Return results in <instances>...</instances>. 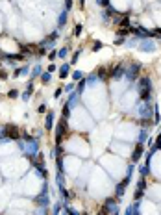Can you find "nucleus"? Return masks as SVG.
Returning <instances> with one entry per match:
<instances>
[{
    "label": "nucleus",
    "mask_w": 161,
    "mask_h": 215,
    "mask_svg": "<svg viewBox=\"0 0 161 215\" xmlns=\"http://www.w3.org/2000/svg\"><path fill=\"white\" fill-rule=\"evenodd\" d=\"M102 215H119V198L109 197L104 200L102 206Z\"/></svg>",
    "instance_id": "f257e3e1"
},
{
    "label": "nucleus",
    "mask_w": 161,
    "mask_h": 215,
    "mask_svg": "<svg viewBox=\"0 0 161 215\" xmlns=\"http://www.w3.org/2000/svg\"><path fill=\"white\" fill-rule=\"evenodd\" d=\"M4 126H6V137H7V141H19V139L22 137L19 126H15V124H4Z\"/></svg>",
    "instance_id": "f03ea898"
},
{
    "label": "nucleus",
    "mask_w": 161,
    "mask_h": 215,
    "mask_svg": "<svg viewBox=\"0 0 161 215\" xmlns=\"http://www.w3.org/2000/svg\"><path fill=\"white\" fill-rule=\"evenodd\" d=\"M35 202H37L39 206H43V208L48 206V186H46V184L43 186V191H41V195L35 198Z\"/></svg>",
    "instance_id": "7ed1b4c3"
},
{
    "label": "nucleus",
    "mask_w": 161,
    "mask_h": 215,
    "mask_svg": "<svg viewBox=\"0 0 161 215\" xmlns=\"http://www.w3.org/2000/svg\"><path fill=\"white\" fill-rule=\"evenodd\" d=\"M28 72H30V67H28V65H24V67H21V69H15V71H13V78L26 76Z\"/></svg>",
    "instance_id": "20e7f679"
},
{
    "label": "nucleus",
    "mask_w": 161,
    "mask_h": 215,
    "mask_svg": "<svg viewBox=\"0 0 161 215\" xmlns=\"http://www.w3.org/2000/svg\"><path fill=\"white\" fill-rule=\"evenodd\" d=\"M141 156H143V143H137L135 152H133V156H132V161H137Z\"/></svg>",
    "instance_id": "39448f33"
},
{
    "label": "nucleus",
    "mask_w": 161,
    "mask_h": 215,
    "mask_svg": "<svg viewBox=\"0 0 161 215\" xmlns=\"http://www.w3.org/2000/svg\"><path fill=\"white\" fill-rule=\"evenodd\" d=\"M52 124H54V113L48 111L46 113V123H45V128L46 130H52Z\"/></svg>",
    "instance_id": "423d86ee"
},
{
    "label": "nucleus",
    "mask_w": 161,
    "mask_h": 215,
    "mask_svg": "<svg viewBox=\"0 0 161 215\" xmlns=\"http://www.w3.org/2000/svg\"><path fill=\"white\" fill-rule=\"evenodd\" d=\"M69 71H70V65L69 63H63L59 67V78H67V76H69Z\"/></svg>",
    "instance_id": "0eeeda50"
},
{
    "label": "nucleus",
    "mask_w": 161,
    "mask_h": 215,
    "mask_svg": "<svg viewBox=\"0 0 161 215\" xmlns=\"http://www.w3.org/2000/svg\"><path fill=\"white\" fill-rule=\"evenodd\" d=\"M50 80H52V72H43L41 74V82H43V85H46V84H50Z\"/></svg>",
    "instance_id": "6e6552de"
},
{
    "label": "nucleus",
    "mask_w": 161,
    "mask_h": 215,
    "mask_svg": "<svg viewBox=\"0 0 161 215\" xmlns=\"http://www.w3.org/2000/svg\"><path fill=\"white\" fill-rule=\"evenodd\" d=\"M41 74H43V71H41V65H35L33 67V71H32V80H35V78H41Z\"/></svg>",
    "instance_id": "1a4fd4ad"
},
{
    "label": "nucleus",
    "mask_w": 161,
    "mask_h": 215,
    "mask_svg": "<svg viewBox=\"0 0 161 215\" xmlns=\"http://www.w3.org/2000/svg\"><path fill=\"white\" fill-rule=\"evenodd\" d=\"M96 74H98V78L100 80H108V71H106V67H98V71H96Z\"/></svg>",
    "instance_id": "9d476101"
},
{
    "label": "nucleus",
    "mask_w": 161,
    "mask_h": 215,
    "mask_svg": "<svg viewBox=\"0 0 161 215\" xmlns=\"http://www.w3.org/2000/svg\"><path fill=\"white\" fill-rule=\"evenodd\" d=\"M19 89H9V91H7V98H11V100H15V98H19Z\"/></svg>",
    "instance_id": "9b49d317"
},
{
    "label": "nucleus",
    "mask_w": 161,
    "mask_h": 215,
    "mask_svg": "<svg viewBox=\"0 0 161 215\" xmlns=\"http://www.w3.org/2000/svg\"><path fill=\"white\" fill-rule=\"evenodd\" d=\"M150 96H152L150 89H141V98L143 100H150Z\"/></svg>",
    "instance_id": "f8f14e48"
},
{
    "label": "nucleus",
    "mask_w": 161,
    "mask_h": 215,
    "mask_svg": "<svg viewBox=\"0 0 161 215\" xmlns=\"http://www.w3.org/2000/svg\"><path fill=\"white\" fill-rule=\"evenodd\" d=\"M32 95H33V91H28V89H26V91H24V93H22V95H21V98L24 100V102H28V100L32 98Z\"/></svg>",
    "instance_id": "ddd939ff"
},
{
    "label": "nucleus",
    "mask_w": 161,
    "mask_h": 215,
    "mask_svg": "<svg viewBox=\"0 0 161 215\" xmlns=\"http://www.w3.org/2000/svg\"><path fill=\"white\" fill-rule=\"evenodd\" d=\"M61 208H63V204H61V202H56V204H54V210H52V215H59Z\"/></svg>",
    "instance_id": "4468645a"
},
{
    "label": "nucleus",
    "mask_w": 161,
    "mask_h": 215,
    "mask_svg": "<svg viewBox=\"0 0 161 215\" xmlns=\"http://www.w3.org/2000/svg\"><path fill=\"white\" fill-rule=\"evenodd\" d=\"M61 117H63V119H69V117H70V108L67 106V104L63 106V111H61Z\"/></svg>",
    "instance_id": "2eb2a0df"
},
{
    "label": "nucleus",
    "mask_w": 161,
    "mask_h": 215,
    "mask_svg": "<svg viewBox=\"0 0 161 215\" xmlns=\"http://www.w3.org/2000/svg\"><path fill=\"white\" fill-rule=\"evenodd\" d=\"M65 22H67V13H61V15H59V21H57V26L61 28Z\"/></svg>",
    "instance_id": "dca6fc26"
},
{
    "label": "nucleus",
    "mask_w": 161,
    "mask_h": 215,
    "mask_svg": "<svg viewBox=\"0 0 161 215\" xmlns=\"http://www.w3.org/2000/svg\"><path fill=\"white\" fill-rule=\"evenodd\" d=\"M67 54H69V46H65V48H61L59 52H57V58H67Z\"/></svg>",
    "instance_id": "f3484780"
},
{
    "label": "nucleus",
    "mask_w": 161,
    "mask_h": 215,
    "mask_svg": "<svg viewBox=\"0 0 161 215\" xmlns=\"http://www.w3.org/2000/svg\"><path fill=\"white\" fill-rule=\"evenodd\" d=\"M141 50H148V52H150V50H154V46H152V43H143V45H141Z\"/></svg>",
    "instance_id": "a211bd4d"
},
{
    "label": "nucleus",
    "mask_w": 161,
    "mask_h": 215,
    "mask_svg": "<svg viewBox=\"0 0 161 215\" xmlns=\"http://www.w3.org/2000/svg\"><path fill=\"white\" fill-rule=\"evenodd\" d=\"M7 76H9V74H7V71H6V69H0V80H7Z\"/></svg>",
    "instance_id": "6ab92c4d"
},
{
    "label": "nucleus",
    "mask_w": 161,
    "mask_h": 215,
    "mask_svg": "<svg viewBox=\"0 0 161 215\" xmlns=\"http://www.w3.org/2000/svg\"><path fill=\"white\" fill-rule=\"evenodd\" d=\"M144 187H146V182H144V176H141V180H139V186H137V189H143V191H144Z\"/></svg>",
    "instance_id": "aec40b11"
},
{
    "label": "nucleus",
    "mask_w": 161,
    "mask_h": 215,
    "mask_svg": "<svg viewBox=\"0 0 161 215\" xmlns=\"http://www.w3.org/2000/svg\"><path fill=\"white\" fill-rule=\"evenodd\" d=\"M72 80H74V82H80V80H82V72H80V71L72 72Z\"/></svg>",
    "instance_id": "412c9836"
},
{
    "label": "nucleus",
    "mask_w": 161,
    "mask_h": 215,
    "mask_svg": "<svg viewBox=\"0 0 161 215\" xmlns=\"http://www.w3.org/2000/svg\"><path fill=\"white\" fill-rule=\"evenodd\" d=\"M148 171H150V169H148V163H146V165H143V167H141V176H146V174H148Z\"/></svg>",
    "instance_id": "4be33fe9"
},
{
    "label": "nucleus",
    "mask_w": 161,
    "mask_h": 215,
    "mask_svg": "<svg viewBox=\"0 0 161 215\" xmlns=\"http://www.w3.org/2000/svg\"><path fill=\"white\" fill-rule=\"evenodd\" d=\"M96 2H98V6H100V7H108L109 6V0H96Z\"/></svg>",
    "instance_id": "5701e85b"
},
{
    "label": "nucleus",
    "mask_w": 161,
    "mask_h": 215,
    "mask_svg": "<svg viewBox=\"0 0 161 215\" xmlns=\"http://www.w3.org/2000/svg\"><path fill=\"white\" fill-rule=\"evenodd\" d=\"M61 93H63V89H61V87H57L56 91H54V98H59V96H61Z\"/></svg>",
    "instance_id": "b1692460"
},
{
    "label": "nucleus",
    "mask_w": 161,
    "mask_h": 215,
    "mask_svg": "<svg viewBox=\"0 0 161 215\" xmlns=\"http://www.w3.org/2000/svg\"><path fill=\"white\" fill-rule=\"evenodd\" d=\"M143 193H144L143 189H137V191H135V200H139V198H143Z\"/></svg>",
    "instance_id": "393cba45"
},
{
    "label": "nucleus",
    "mask_w": 161,
    "mask_h": 215,
    "mask_svg": "<svg viewBox=\"0 0 161 215\" xmlns=\"http://www.w3.org/2000/svg\"><path fill=\"white\" fill-rule=\"evenodd\" d=\"M37 111H39V113H45V111H46V104H45V102H43V104H39Z\"/></svg>",
    "instance_id": "a878e982"
},
{
    "label": "nucleus",
    "mask_w": 161,
    "mask_h": 215,
    "mask_svg": "<svg viewBox=\"0 0 161 215\" xmlns=\"http://www.w3.org/2000/svg\"><path fill=\"white\" fill-rule=\"evenodd\" d=\"M82 33V24H76V28H74V35H80Z\"/></svg>",
    "instance_id": "bb28decb"
},
{
    "label": "nucleus",
    "mask_w": 161,
    "mask_h": 215,
    "mask_svg": "<svg viewBox=\"0 0 161 215\" xmlns=\"http://www.w3.org/2000/svg\"><path fill=\"white\" fill-rule=\"evenodd\" d=\"M48 58H50V60L54 61V60H56V58H57V52H56V50H52V52L48 54Z\"/></svg>",
    "instance_id": "cd10ccee"
},
{
    "label": "nucleus",
    "mask_w": 161,
    "mask_h": 215,
    "mask_svg": "<svg viewBox=\"0 0 161 215\" xmlns=\"http://www.w3.org/2000/svg\"><path fill=\"white\" fill-rule=\"evenodd\" d=\"M152 35H156V37H159V39H161V28L154 30V32H152Z\"/></svg>",
    "instance_id": "c85d7f7f"
},
{
    "label": "nucleus",
    "mask_w": 161,
    "mask_h": 215,
    "mask_svg": "<svg viewBox=\"0 0 161 215\" xmlns=\"http://www.w3.org/2000/svg\"><path fill=\"white\" fill-rule=\"evenodd\" d=\"M80 52H82V50H78V52L72 56V63H76V61H78V58H80Z\"/></svg>",
    "instance_id": "c756f323"
},
{
    "label": "nucleus",
    "mask_w": 161,
    "mask_h": 215,
    "mask_svg": "<svg viewBox=\"0 0 161 215\" xmlns=\"http://www.w3.org/2000/svg\"><path fill=\"white\" fill-rule=\"evenodd\" d=\"M65 6H67V9H70L72 7V0H65Z\"/></svg>",
    "instance_id": "7c9ffc66"
},
{
    "label": "nucleus",
    "mask_w": 161,
    "mask_h": 215,
    "mask_svg": "<svg viewBox=\"0 0 161 215\" xmlns=\"http://www.w3.org/2000/svg\"><path fill=\"white\" fill-rule=\"evenodd\" d=\"M56 69H57V67H56V65H54V63H52V65H48V72H54V71H56Z\"/></svg>",
    "instance_id": "2f4dec72"
},
{
    "label": "nucleus",
    "mask_w": 161,
    "mask_h": 215,
    "mask_svg": "<svg viewBox=\"0 0 161 215\" xmlns=\"http://www.w3.org/2000/svg\"><path fill=\"white\" fill-rule=\"evenodd\" d=\"M100 46H102L100 43H95V46H93V50H100Z\"/></svg>",
    "instance_id": "473e14b6"
},
{
    "label": "nucleus",
    "mask_w": 161,
    "mask_h": 215,
    "mask_svg": "<svg viewBox=\"0 0 161 215\" xmlns=\"http://www.w3.org/2000/svg\"><path fill=\"white\" fill-rule=\"evenodd\" d=\"M84 4H85V0H80V6H82V7H84Z\"/></svg>",
    "instance_id": "72a5a7b5"
}]
</instances>
